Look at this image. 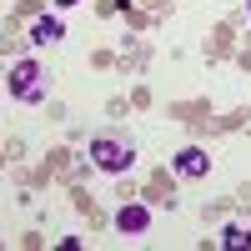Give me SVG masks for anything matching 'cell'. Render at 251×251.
I'll return each mask as SVG.
<instances>
[{
  "label": "cell",
  "instance_id": "cell-1",
  "mask_svg": "<svg viewBox=\"0 0 251 251\" xmlns=\"http://www.w3.org/2000/svg\"><path fill=\"white\" fill-rule=\"evenodd\" d=\"M10 96L15 100H25V106H40V100L50 96V71L40 66V60H15L10 66Z\"/></svg>",
  "mask_w": 251,
  "mask_h": 251
},
{
  "label": "cell",
  "instance_id": "cell-2",
  "mask_svg": "<svg viewBox=\"0 0 251 251\" xmlns=\"http://www.w3.org/2000/svg\"><path fill=\"white\" fill-rule=\"evenodd\" d=\"M91 166H96V171H106V176H126V171L136 166V146L121 141V136H96V141H91Z\"/></svg>",
  "mask_w": 251,
  "mask_h": 251
},
{
  "label": "cell",
  "instance_id": "cell-3",
  "mask_svg": "<svg viewBox=\"0 0 251 251\" xmlns=\"http://www.w3.org/2000/svg\"><path fill=\"white\" fill-rule=\"evenodd\" d=\"M116 231H126V236H146V231H151V206L126 201L121 211H116Z\"/></svg>",
  "mask_w": 251,
  "mask_h": 251
},
{
  "label": "cell",
  "instance_id": "cell-4",
  "mask_svg": "<svg viewBox=\"0 0 251 251\" xmlns=\"http://www.w3.org/2000/svg\"><path fill=\"white\" fill-rule=\"evenodd\" d=\"M206 171H211V156H206L201 146H181V151H176V176H186V181H201Z\"/></svg>",
  "mask_w": 251,
  "mask_h": 251
},
{
  "label": "cell",
  "instance_id": "cell-5",
  "mask_svg": "<svg viewBox=\"0 0 251 251\" xmlns=\"http://www.w3.org/2000/svg\"><path fill=\"white\" fill-rule=\"evenodd\" d=\"M60 35H66V30H60L55 15H40L35 25H30V40H35V46H50V40H60Z\"/></svg>",
  "mask_w": 251,
  "mask_h": 251
},
{
  "label": "cell",
  "instance_id": "cell-6",
  "mask_svg": "<svg viewBox=\"0 0 251 251\" xmlns=\"http://www.w3.org/2000/svg\"><path fill=\"white\" fill-rule=\"evenodd\" d=\"M221 246H226V251H241V246H251V231H246V226H226V231H221Z\"/></svg>",
  "mask_w": 251,
  "mask_h": 251
},
{
  "label": "cell",
  "instance_id": "cell-7",
  "mask_svg": "<svg viewBox=\"0 0 251 251\" xmlns=\"http://www.w3.org/2000/svg\"><path fill=\"white\" fill-rule=\"evenodd\" d=\"M55 5H60V10H66V5H75V0H55Z\"/></svg>",
  "mask_w": 251,
  "mask_h": 251
},
{
  "label": "cell",
  "instance_id": "cell-8",
  "mask_svg": "<svg viewBox=\"0 0 251 251\" xmlns=\"http://www.w3.org/2000/svg\"><path fill=\"white\" fill-rule=\"evenodd\" d=\"M246 5H251V0H246Z\"/></svg>",
  "mask_w": 251,
  "mask_h": 251
}]
</instances>
